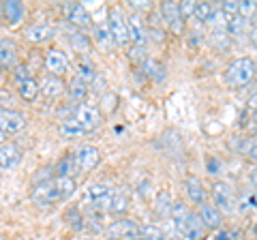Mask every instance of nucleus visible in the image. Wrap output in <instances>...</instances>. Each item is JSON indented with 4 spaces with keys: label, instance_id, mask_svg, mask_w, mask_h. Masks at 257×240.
Here are the masks:
<instances>
[{
    "label": "nucleus",
    "instance_id": "5701e85b",
    "mask_svg": "<svg viewBox=\"0 0 257 240\" xmlns=\"http://www.w3.org/2000/svg\"><path fill=\"white\" fill-rule=\"evenodd\" d=\"M172 208H174V202H172L170 191H159L157 199H155V212L159 214V217H170Z\"/></svg>",
    "mask_w": 257,
    "mask_h": 240
},
{
    "label": "nucleus",
    "instance_id": "4d7b16f0",
    "mask_svg": "<svg viewBox=\"0 0 257 240\" xmlns=\"http://www.w3.org/2000/svg\"><path fill=\"white\" fill-rule=\"evenodd\" d=\"M105 240H122V238H116V236H107Z\"/></svg>",
    "mask_w": 257,
    "mask_h": 240
},
{
    "label": "nucleus",
    "instance_id": "603ef678",
    "mask_svg": "<svg viewBox=\"0 0 257 240\" xmlns=\"http://www.w3.org/2000/svg\"><path fill=\"white\" fill-rule=\"evenodd\" d=\"M248 39H251V43L257 47V24H255V26L251 28V33H248Z\"/></svg>",
    "mask_w": 257,
    "mask_h": 240
},
{
    "label": "nucleus",
    "instance_id": "412c9836",
    "mask_svg": "<svg viewBox=\"0 0 257 240\" xmlns=\"http://www.w3.org/2000/svg\"><path fill=\"white\" fill-rule=\"evenodd\" d=\"M77 172H79V167H77L75 155H67V157H62L60 161L56 163V176H67V178H73Z\"/></svg>",
    "mask_w": 257,
    "mask_h": 240
},
{
    "label": "nucleus",
    "instance_id": "f8f14e48",
    "mask_svg": "<svg viewBox=\"0 0 257 240\" xmlns=\"http://www.w3.org/2000/svg\"><path fill=\"white\" fill-rule=\"evenodd\" d=\"M161 18L165 20V24L170 26L174 33H180L182 30V11L178 3H163L161 5Z\"/></svg>",
    "mask_w": 257,
    "mask_h": 240
},
{
    "label": "nucleus",
    "instance_id": "a19ab883",
    "mask_svg": "<svg viewBox=\"0 0 257 240\" xmlns=\"http://www.w3.org/2000/svg\"><path fill=\"white\" fill-rule=\"evenodd\" d=\"M128 58H131L133 62H146L148 58H146V54H144V47H140V45H133L131 47V52H128Z\"/></svg>",
    "mask_w": 257,
    "mask_h": 240
},
{
    "label": "nucleus",
    "instance_id": "7c9ffc66",
    "mask_svg": "<svg viewBox=\"0 0 257 240\" xmlns=\"http://www.w3.org/2000/svg\"><path fill=\"white\" fill-rule=\"evenodd\" d=\"M54 182H56V187H58L62 199H64V197H71V195H73L75 191H77L75 180H73V178H67V176H56Z\"/></svg>",
    "mask_w": 257,
    "mask_h": 240
},
{
    "label": "nucleus",
    "instance_id": "39448f33",
    "mask_svg": "<svg viewBox=\"0 0 257 240\" xmlns=\"http://www.w3.org/2000/svg\"><path fill=\"white\" fill-rule=\"evenodd\" d=\"M107 24H109V30H111V37H114V43L124 47L131 41V33H128V24H126V18L120 15V11L111 9L109 15H107Z\"/></svg>",
    "mask_w": 257,
    "mask_h": 240
},
{
    "label": "nucleus",
    "instance_id": "ea45409f",
    "mask_svg": "<svg viewBox=\"0 0 257 240\" xmlns=\"http://www.w3.org/2000/svg\"><path fill=\"white\" fill-rule=\"evenodd\" d=\"M238 7H240V3L225 0V3H221V11L225 13V18H234V15H238Z\"/></svg>",
    "mask_w": 257,
    "mask_h": 240
},
{
    "label": "nucleus",
    "instance_id": "2eb2a0df",
    "mask_svg": "<svg viewBox=\"0 0 257 240\" xmlns=\"http://www.w3.org/2000/svg\"><path fill=\"white\" fill-rule=\"evenodd\" d=\"M35 199L39 204H50V202H58V199H62L58 187H56V182H43V185H37L35 187Z\"/></svg>",
    "mask_w": 257,
    "mask_h": 240
},
{
    "label": "nucleus",
    "instance_id": "a878e982",
    "mask_svg": "<svg viewBox=\"0 0 257 240\" xmlns=\"http://www.w3.org/2000/svg\"><path fill=\"white\" fill-rule=\"evenodd\" d=\"M75 77H79L82 82H94L96 79V69H94V65L90 60H86V58H82V60H77V65H75Z\"/></svg>",
    "mask_w": 257,
    "mask_h": 240
},
{
    "label": "nucleus",
    "instance_id": "b1692460",
    "mask_svg": "<svg viewBox=\"0 0 257 240\" xmlns=\"http://www.w3.org/2000/svg\"><path fill=\"white\" fill-rule=\"evenodd\" d=\"M18 92L24 101H35L39 97V92H41V84L37 82V79H26V82L18 84Z\"/></svg>",
    "mask_w": 257,
    "mask_h": 240
},
{
    "label": "nucleus",
    "instance_id": "e433bc0d",
    "mask_svg": "<svg viewBox=\"0 0 257 240\" xmlns=\"http://www.w3.org/2000/svg\"><path fill=\"white\" fill-rule=\"evenodd\" d=\"M142 240H165V234L163 229L148 225V227H142Z\"/></svg>",
    "mask_w": 257,
    "mask_h": 240
},
{
    "label": "nucleus",
    "instance_id": "864d4df0",
    "mask_svg": "<svg viewBox=\"0 0 257 240\" xmlns=\"http://www.w3.org/2000/svg\"><path fill=\"white\" fill-rule=\"evenodd\" d=\"M248 105H251L253 109H257V92L253 94V97H251V99H248Z\"/></svg>",
    "mask_w": 257,
    "mask_h": 240
},
{
    "label": "nucleus",
    "instance_id": "dca6fc26",
    "mask_svg": "<svg viewBox=\"0 0 257 240\" xmlns=\"http://www.w3.org/2000/svg\"><path fill=\"white\" fill-rule=\"evenodd\" d=\"M67 84L62 82V77L58 75H45L43 77V82H41V90L47 99H56V97H60V94L67 90Z\"/></svg>",
    "mask_w": 257,
    "mask_h": 240
},
{
    "label": "nucleus",
    "instance_id": "2f4dec72",
    "mask_svg": "<svg viewBox=\"0 0 257 240\" xmlns=\"http://www.w3.org/2000/svg\"><path fill=\"white\" fill-rule=\"evenodd\" d=\"M144 71H146V75L152 77L155 82H163L165 79V69L161 67L155 58H148L146 62H144Z\"/></svg>",
    "mask_w": 257,
    "mask_h": 240
},
{
    "label": "nucleus",
    "instance_id": "9d476101",
    "mask_svg": "<svg viewBox=\"0 0 257 240\" xmlns=\"http://www.w3.org/2000/svg\"><path fill=\"white\" fill-rule=\"evenodd\" d=\"M0 127H3V133H20L26 127V118L15 109H3L0 111Z\"/></svg>",
    "mask_w": 257,
    "mask_h": 240
},
{
    "label": "nucleus",
    "instance_id": "09e8293b",
    "mask_svg": "<svg viewBox=\"0 0 257 240\" xmlns=\"http://www.w3.org/2000/svg\"><path fill=\"white\" fill-rule=\"evenodd\" d=\"M131 7H133V9H138V11H148V9H150V5H142L140 0H135V3H131Z\"/></svg>",
    "mask_w": 257,
    "mask_h": 240
},
{
    "label": "nucleus",
    "instance_id": "6ab92c4d",
    "mask_svg": "<svg viewBox=\"0 0 257 240\" xmlns=\"http://www.w3.org/2000/svg\"><path fill=\"white\" fill-rule=\"evenodd\" d=\"M3 18L9 26L20 24L24 18V5L18 3V0H7V3H3Z\"/></svg>",
    "mask_w": 257,
    "mask_h": 240
},
{
    "label": "nucleus",
    "instance_id": "423d86ee",
    "mask_svg": "<svg viewBox=\"0 0 257 240\" xmlns=\"http://www.w3.org/2000/svg\"><path fill=\"white\" fill-rule=\"evenodd\" d=\"M109 236L122 238V240H140L142 238V225H138V221L133 219H116L109 225Z\"/></svg>",
    "mask_w": 257,
    "mask_h": 240
},
{
    "label": "nucleus",
    "instance_id": "c85d7f7f",
    "mask_svg": "<svg viewBox=\"0 0 257 240\" xmlns=\"http://www.w3.org/2000/svg\"><path fill=\"white\" fill-rule=\"evenodd\" d=\"M189 214H191V210L187 208V204H184V202H174V208H172V214H170V217L176 221V225H178L180 231L184 229V223H187Z\"/></svg>",
    "mask_w": 257,
    "mask_h": 240
},
{
    "label": "nucleus",
    "instance_id": "20e7f679",
    "mask_svg": "<svg viewBox=\"0 0 257 240\" xmlns=\"http://www.w3.org/2000/svg\"><path fill=\"white\" fill-rule=\"evenodd\" d=\"M210 195L214 199V206L219 208L221 212H231L236 206V197H234V189H231L227 182L216 180L210 187Z\"/></svg>",
    "mask_w": 257,
    "mask_h": 240
},
{
    "label": "nucleus",
    "instance_id": "1a4fd4ad",
    "mask_svg": "<svg viewBox=\"0 0 257 240\" xmlns=\"http://www.w3.org/2000/svg\"><path fill=\"white\" fill-rule=\"evenodd\" d=\"M126 24H128V33H131V43L133 45H140V47H146L148 43V28L144 20L140 18L138 13H131L126 18Z\"/></svg>",
    "mask_w": 257,
    "mask_h": 240
},
{
    "label": "nucleus",
    "instance_id": "f257e3e1",
    "mask_svg": "<svg viewBox=\"0 0 257 240\" xmlns=\"http://www.w3.org/2000/svg\"><path fill=\"white\" fill-rule=\"evenodd\" d=\"M255 62L251 58H236L229 62L227 71H225V82L231 88H240L246 86L251 79L255 77Z\"/></svg>",
    "mask_w": 257,
    "mask_h": 240
},
{
    "label": "nucleus",
    "instance_id": "58836bf2",
    "mask_svg": "<svg viewBox=\"0 0 257 240\" xmlns=\"http://www.w3.org/2000/svg\"><path fill=\"white\" fill-rule=\"evenodd\" d=\"M116 103H118L116 94H114V92H105V97H103L99 109H103V111H107V114H111V111L116 109Z\"/></svg>",
    "mask_w": 257,
    "mask_h": 240
},
{
    "label": "nucleus",
    "instance_id": "6e6d98bb",
    "mask_svg": "<svg viewBox=\"0 0 257 240\" xmlns=\"http://www.w3.org/2000/svg\"><path fill=\"white\" fill-rule=\"evenodd\" d=\"M251 118H253V123L257 125V109H253V116H251Z\"/></svg>",
    "mask_w": 257,
    "mask_h": 240
},
{
    "label": "nucleus",
    "instance_id": "6e6552de",
    "mask_svg": "<svg viewBox=\"0 0 257 240\" xmlns=\"http://www.w3.org/2000/svg\"><path fill=\"white\" fill-rule=\"evenodd\" d=\"M64 13H67V20L73 24V26L77 28H90L92 26V18H90V13L86 11V7L84 5H79V3H67L62 7Z\"/></svg>",
    "mask_w": 257,
    "mask_h": 240
},
{
    "label": "nucleus",
    "instance_id": "0eeeda50",
    "mask_svg": "<svg viewBox=\"0 0 257 240\" xmlns=\"http://www.w3.org/2000/svg\"><path fill=\"white\" fill-rule=\"evenodd\" d=\"M75 159H77L79 172H90L92 167L99 165V161H101V153H99V148L90 146V144H84V146H79V148H77Z\"/></svg>",
    "mask_w": 257,
    "mask_h": 240
},
{
    "label": "nucleus",
    "instance_id": "4c0bfd02",
    "mask_svg": "<svg viewBox=\"0 0 257 240\" xmlns=\"http://www.w3.org/2000/svg\"><path fill=\"white\" fill-rule=\"evenodd\" d=\"M71 45H73L77 52H86L88 47H90V41H88V37H86V35L73 33V35H71Z\"/></svg>",
    "mask_w": 257,
    "mask_h": 240
},
{
    "label": "nucleus",
    "instance_id": "79ce46f5",
    "mask_svg": "<svg viewBox=\"0 0 257 240\" xmlns=\"http://www.w3.org/2000/svg\"><path fill=\"white\" fill-rule=\"evenodd\" d=\"M52 167H43V170H39L37 176H35V187L37 185H43V182H52Z\"/></svg>",
    "mask_w": 257,
    "mask_h": 240
},
{
    "label": "nucleus",
    "instance_id": "4468645a",
    "mask_svg": "<svg viewBox=\"0 0 257 240\" xmlns=\"http://www.w3.org/2000/svg\"><path fill=\"white\" fill-rule=\"evenodd\" d=\"M199 217H202L204 225L208 229H221V225H223V212L214 204L199 206Z\"/></svg>",
    "mask_w": 257,
    "mask_h": 240
},
{
    "label": "nucleus",
    "instance_id": "49530a36",
    "mask_svg": "<svg viewBox=\"0 0 257 240\" xmlns=\"http://www.w3.org/2000/svg\"><path fill=\"white\" fill-rule=\"evenodd\" d=\"M86 225H88V229H90V234H92V236H99L101 231H103V225H101V221H99V219H88V221H86Z\"/></svg>",
    "mask_w": 257,
    "mask_h": 240
},
{
    "label": "nucleus",
    "instance_id": "f3484780",
    "mask_svg": "<svg viewBox=\"0 0 257 240\" xmlns=\"http://www.w3.org/2000/svg\"><path fill=\"white\" fill-rule=\"evenodd\" d=\"M20 161V150L15 144H3L0 146V167H3V172L7 170H13L15 163Z\"/></svg>",
    "mask_w": 257,
    "mask_h": 240
},
{
    "label": "nucleus",
    "instance_id": "f704fd0d",
    "mask_svg": "<svg viewBox=\"0 0 257 240\" xmlns=\"http://www.w3.org/2000/svg\"><path fill=\"white\" fill-rule=\"evenodd\" d=\"M214 11L216 9H214L210 3H197V9H195V15H193V18H195L197 22H208V20L212 18Z\"/></svg>",
    "mask_w": 257,
    "mask_h": 240
},
{
    "label": "nucleus",
    "instance_id": "72a5a7b5",
    "mask_svg": "<svg viewBox=\"0 0 257 240\" xmlns=\"http://www.w3.org/2000/svg\"><path fill=\"white\" fill-rule=\"evenodd\" d=\"M246 28V20L242 15H234V18H227V33L229 35H240L244 33Z\"/></svg>",
    "mask_w": 257,
    "mask_h": 240
},
{
    "label": "nucleus",
    "instance_id": "7ed1b4c3",
    "mask_svg": "<svg viewBox=\"0 0 257 240\" xmlns=\"http://www.w3.org/2000/svg\"><path fill=\"white\" fill-rule=\"evenodd\" d=\"M114 193L116 191H111L107 185H103V182H94V185H90V189H88V202L92 204L94 210L109 212L111 202H114Z\"/></svg>",
    "mask_w": 257,
    "mask_h": 240
},
{
    "label": "nucleus",
    "instance_id": "13d9d810",
    "mask_svg": "<svg viewBox=\"0 0 257 240\" xmlns=\"http://www.w3.org/2000/svg\"><path fill=\"white\" fill-rule=\"evenodd\" d=\"M79 240H94V238H79Z\"/></svg>",
    "mask_w": 257,
    "mask_h": 240
},
{
    "label": "nucleus",
    "instance_id": "c03bdc74",
    "mask_svg": "<svg viewBox=\"0 0 257 240\" xmlns=\"http://www.w3.org/2000/svg\"><path fill=\"white\" fill-rule=\"evenodd\" d=\"M195 9H197V3H193V0H184V3H180L182 18H189V15H195Z\"/></svg>",
    "mask_w": 257,
    "mask_h": 240
},
{
    "label": "nucleus",
    "instance_id": "de8ad7c7",
    "mask_svg": "<svg viewBox=\"0 0 257 240\" xmlns=\"http://www.w3.org/2000/svg\"><path fill=\"white\" fill-rule=\"evenodd\" d=\"M140 195H142V197H150V182H148V180L140 185Z\"/></svg>",
    "mask_w": 257,
    "mask_h": 240
},
{
    "label": "nucleus",
    "instance_id": "cd10ccee",
    "mask_svg": "<svg viewBox=\"0 0 257 240\" xmlns=\"http://www.w3.org/2000/svg\"><path fill=\"white\" fill-rule=\"evenodd\" d=\"M128 204H131V199H128V195L124 193V191H116L114 193V202H111V208L109 212L116 214L118 219H122V214L128 210Z\"/></svg>",
    "mask_w": 257,
    "mask_h": 240
},
{
    "label": "nucleus",
    "instance_id": "f03ea898",
    "mask_svg": "<svg viewBox=\"0 0 257 240\" xmlns=\"http://www.w3.org/2000/svg\"><path fill=\"white\" fill-rule=\"evenodd\" d=\"M73 116L79 120V125L84 127V131H86V133H90V131H94V129H99L101 123H103L101 109L96 107V105H88V103H79V105H75Z\"/></svg>",
    "mask_w": 257,
    "mask_h": 240
},
{
    "label": "nucleus",
    "instance_id": "bb28decb",
    "mask_svg": "<svg viewBox=\"0 0 257 240\" xmlns=\"http://www.w3.org/2000/svg\"><path fill=\"white\" fill-rule=\"evenodd\" d=\"M94 41L99 43L101 47H105V50L114 45V37H111V30H109V24L107 22L96 24V28H94Z\"/></svg>",
    "mask_w": 257,
    "mask_h": 240
},
{
    "label": "nucleus",
    "instance_id": "5fc2aeb1",
    "mask_svg": "<svg viewBox=\"0 0 257 240\" xmlns=\"http://www.w3.org/2000/svg\"><path fill=\"white\" fill-rule=\"evenodd\" d=\"M214 240H234V238H231V234H221L219 238H214Z\"/></svg>",
    "mask_w": 257,
    "mask_h": 240
},
{
    "label": "nucleus",
    "instance_id": "9b49d317",
    "mask_svg": "<svg viewBox=\"0 0 257 240\" xmlns=\"http://www.w3.org/2000/svg\"><path fill=\"white\" fill-rule=\"evenodd\" d=\"M45 69L50 71V75H58V77H62L64 73H67L69 60H67V56H64V52H60V50L47 52L45 54Z\"/></svg>",
    "mask_w": 257,
    "mask_h": 240
},
{
    "label": "nucleus",
    "instance_id": "393cba45",
    "mask_svg": "<svg viewBox=\"0 0 257 240\" xmlns=\"http://www.w3.org/2000/svg\"><path fill=\"white\" fill-rule=\"evenodd\" d=\"M18 60V54H15V45L9 41V39H3L0 41V62H3L5 69H11Z\"/></svg>",
    "mask_w": 257,
    "mask_h": 240
},
{
    "label": "nucleus",
    "instance_id": "3c124183",
    "mask_svg": "<svg viewBox=\"0 0 257 240\" xmlns=\"http://www.w3.org/2000/svg\"><path fill=\"white\" fill-rule=\"evenodd\" d=\"M248 180H251V185H253V187H257V165L253 167L251 172H248Z\"/></svg>",
    "mask_w": 257,
    "mask_h": 240
},
{
    "label": "nucleus",
    "instance_id": "c756f323",
    "mask_svg": "<svg viewBox=\"0 0 257 240\" xmlns=\"http://www.w3.org/2000/svg\"><path fill=\"white\" fill-rule=\"evenodd\" d=\"M67 90H69V94H71V99L82 103V101H84V97L88 94V84H86V82H82L79 77H73V79H71V84H69Z\"/></svg>",
    "mask_w": 257,
    "mask_h": 240
},
{
    "label": "nucleus",
    "instance_id": "aec40b11",
    "mask_svg": "<svg viewBox=\"0 0 257 240\" xmlns=\"http://www.w3.org/2000/svg\"><path fill=\"white\" fill-rule=\"evenodd\" d=\"M24 37L28 39V41L32 43H45L52 39V28L47 26V24L39 22V24H32V26L26 28V33H24Z\"/></svg>",
    "mask_w": 257,
    "mask_h": 240
},
{
    "label": "nucleus",
    "instance_id": "473e14b6",
    "mask_svg": "<svg viewBox=\"0 0 257 240\" xmlns=\"http://www.w3.org/2000/svg\"><path fill=\"white\" fill-rule=\"evenodd\" d=\"M210 43L214 47H221V50H225V47L229 45V33H227V28L210 30Z\"/></svg>",
    "mask_w": 257,
    "mask_h": 240
},
{
    "label": "nucleus",
    "instance_id": "a18cd8bd",
    "mask_svg": "<svg viewBox=\"0 0 257 240\" xmlns=\"http://www.w3.org/2000/svg\"><path fill=\"white\" fill-rule=\"evenodd\" d=\"M206 167H208V172H210L212 176H216L221 172V161L219 159H214V157H208L206 159Z\"/></svg>",
    "mask_w": 257,
    "mask_h": 240
},
{
    "label": "nucleus",
    "instance_id": "4be33fe9",
    "mask_svg": "<svg viewBox=\"0 0 257 240\" xmlns=\"http://www.w3.org/2000/svg\"><path fill=\"white\" fill-rule=\"evenodd\" d=\"M60 135H64L67 140H73V138H79L82 133H86L84 131V127L79 125V120L73 116V118H64L62 123H60Z\"/></svg>",
    "mask_w": 257,
    "mask_h": 240
},
{
    "label": "nucleus",
    "instance_id": "a211bd4d",
    "mask_svg": "<svg viewBox=\"0 0 257 240\" xmlns=\"http://www.w3.org/2000/svg\"><path fill=\"white\" fill-rule=\"evenodd\" d=\"M184 191H187V197L191 199L193 204H199V206H204V204H206V191H204V185L195 178V176L187 178V182H184Z\"/></svg>",
    "mask_w": 257,
    "mask_h": 240
},
{
    "label": "nucleus",
    "instance_id": "c9c22d12",
    "mask_svg": "<svg viewBox=\"0 0 257 240\" xmlns=\"http://www.w3.org/2000/svg\"><path fill=\"white\" fill-rule=\"evenodd\" d=\"M238 15H242L244 20L257 15V3H251V0H242V3H240V7H238Z\"/></svg>",
    "mask_w": 257,
    "mask_h": 240
},
{
    "label": "nucleus",
    "instance_id": "37998d69",
    "mask_svg": "<svg viewBox=\"0 0 257 240\" xmlns=\"http://www.w3.org/2000/svg\"><path fill=\"white\" fill-rule=\"evenodd\" d=\"M13 79L18 84H22V82H26V79H30V73H28V67H15V71H13Z\"/></svg>",
    "mask_w": 257,
    "mask_h": 240
},
{
    "label": "nucleus",
    "instance_id": "ddd939ff",
    "mask_svg": "<svg viewBox=\"0 0 257 240\" xmlns=\"http://www.w3.org/2000/svg\"><path fill=\"white\" fill-rule=\"evenodd\" d=\"M182 234L187 236L189 240H206V236H208V227L204 225V221H202V217H199V214L191 212L189 217H187V223H184Z\"/></svg>",
    "mask_w": 257,
    "mask_h": 240
},
{
    "label": "nucleus",
    "instance_id": "8fccbe9b",
    "mask_svg": "<svg viewBox=\"0 0 257 240\" xmlns=\"http://www.w3.org/2000/svg\"><path fill=\"white\" fill-rule=\"evenodd\" d=\"M248 157H251L253 161H257V140L251 144V148H248Z\"/></svg>",
    "mask_w": 257,
    "mask_h": 240
}]
</instances>
